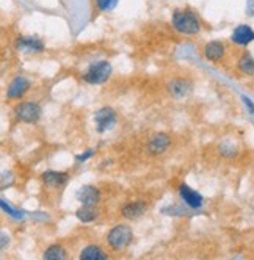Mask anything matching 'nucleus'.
I'll use <instances>...</instances> for the list:
<instances>
[{"label": "nucleus", "instance_id": "obj_21", "mask_svg": "<svg viewBox=\"0 0 254 260\" xmlns=\"http://www.w3.org/2000/svg\"><path fill=\"white\" fill-rule=\"evenodd\" d=\"M249 16H254V0H249L248 2V11H246Z\"/></svg>", "mask_w": 254, "mask_h": 260}, {"label": "nucleus", "instance_id": "obj_18", "mask_svg": "<svg viewBox=\"0 0 254 260\" xmlns=\"http://www.w3.org/2000/svg\"><path fill=\"white\" fill-rule=\"evenodd\" d=\"M43 258H47V260H63V258H68V252H66V249L61 245H50L44 251Z\"/></svg>", "mask_w": 254, "mask_h": 260}, {"label": "nucleus", "instance_id": "obj_6", "mask_svg": "<svg viewBox=\"0 0 254 260\" xmlns=\"http://www.w3.org/2000/svg\"><path fill=\"white\" fill-rule=\"evenodd\" d=\"M193 89V85L188 79H184V77H177V79H173L170 83H168V92L170 96L174 98V99H184V98H188L190 92Z\"/></svg>", "mask_w": 254, "mask_h": 260}, {"label": "nucleus", "instance_id": "obj_17", "mask_svg": "<svg viewBox=\"0 0 254 260\" xmlns=\"http://www.w3.org/2000/svg\"><path fill=\"white\" fill-rule=\"evenodd\" d=\"M16 47L21 49V50L40 52V50L44 49V44L40 40H36V38H21V40H17Z\"/></svg>", "mask_w": 254, "mask_h": 260}, {"label": "nucleus", "instance_id": "obj_14", "mask_svg": "<svg viewBox=\"0 0 254 260\" xmlns=\"http://www.w3.org/2000/svg\"><path fill=\"white\" fill-rule=\"evenodd\" d=\"M231 40L237 46H248L249 43L254 41V30L248 25H239L232 31Z\"/></svg>", "mask_w": 254, "mask_h": 260}, {"label": "nucleus", "instance_id": "obj_9", "mask_svg": "<svg viewBox=\"0 0 254 260\" xmlns=\"http://www.w3.org/2000/svg\"><path fill=\"white\" fill-rule=\"evenodd\" d=\"M171 144V138L168 134H155L149 143H148V151L151 155H162Z\"/></svg>", "mask_w": 254, "mask_h": 260}, {"label": "nucleus", "instance_id": "obj_1", "mask_svg": "<svg viewBox=\"0 0 254 260\" xmlns=\"http://www.w3.org/2000/svg\"><path fill=\"white\" fill-rule=\"evenodd\" d=\"M173 27L184 35H196L201 30L198 16L190 10H176L173 14Z\"/></svg>", "mask_w": 254, "mask_h": 260}, {"label": "nucleus", "instance_id": "obj_5", "mask_svg": "<svg viewBox=\"0 0 254 260\" xmlns=\"http://www.w3.org/2000/svg\"><path fill=\"white\" fill-rule=\"evenodd\" d=\"M94 122H96V128H98L99 134H104V132H107V130H110L116 124L115 110L110 107L99 108L94 115Z\"/></svg>", "mask_w": 254, "mask_h": 260}, {"label": "nucleus", "instance_id": "obj_19", "mask_svg": "<svg viewBox=\"0 0 254 260\" xmlns=\"http://www.w3.org/2000/svg\"><path fill=\"white\" fill-rule=\"evenodd\" d=\"M76 216L79 221L82 222H91L96 219L98 216V210H96V206H82L77 212H76Z\"/></svg>", "mask_w": 254, "mask_h": 260}, {"label": "nucleus", "instance_id": "obj_4", "mask_svg": "<svg viewBox=\"0 0 254 260\" xmlns=\"http://www.w3.org/2000/svg\"><path fill=\"white\" fill-rule=\"evenodd\" d=\"M17 121L25 124H35L41 118V107L36 102H22L14 108Z\"/></svg>", "mask_w": 254, "mask_h": 260}, {"label": "nucleus", "instance_id": "obj_11", "mask_svg": "<svg viewBox=\"0 0 254 260\" xmlns=\"http://www.w3.org/2000/svg\"><path fill=\"white\" fill-rule=\"evenodd\" d=\"M28 88H30V80H27L25 77H16L8 85L7 98L8 99H19L28 91Z\"/></svg>", "mask_w": 254, "mask_h": 260}, {"label": "nucleus", "instance_id": "obj_15", "mask_svg": "<svg viewBox=\"0 0 254 260\" xmlns=\"http://www.w3.org/2000/svg\"><path fill=\"white\" fill-rule=\"evenodd\" d=\"M79 257L82 260H99V258H108V252H105L99 245H88L80 251Z\"/></svg>", "mask_w": 254, "mask_h": 260}, {"label": "nucleus", "instance_id": "obj_8", "mask_svg": "<svg viewBox=\"0 0 254 260\" xmlns=\"http://www.w3.org/2000/svg\"><path fill=\"white\" fill-rule=\"evenodd\" d=\"M146 212H148V202L144 201H131L121 209V215L125 219H137Z\"/></svg>", "mask_w": 254, "mask_h": 260}, {"label": "nucleus", "instance_id": "obj_2", "mask_svg": "<svg viewBox=\"0 0 254 260\" xmlns=\"http://www.w3.org/2000/svg\"><path fill=\"white\" fill-rule=\"evenodd\" d=\"M107 245L110 246L113 251H124L125 248H129V245L134 240V232L127 224H118L112 228L105 235Z\"/></svg>", "mask_w": 254, "mask_h": 260}, {"label": "nucleus", "instance_id": "obj_13", "mask_svg": "<svg viewBox=\"0 0 254 260\" xmlns=\"http://www.w3.org/2000/svg\"><path fill=\"white\" fill-rule=\"evenodd\" d=\"M225 53H226V46L221 41H210L204 46V57H206V60H209L212 63L223 60Z\"/></svg>", "mask_w": 254, "mask_h": 260}, {"label": "nucleus", "instance_id": "obj_20", "mask_svg": "<svg viewBox=\"0 0 254 260\" xmlns=\"http://www.w3.org/2000/svg\"><path fill=\"white\" fill-rule=\"evenodd\" d=\"M118 4V0H96V5L101 11H112Z\"/></svg>", "mask_w": 254, "mask_h": 260}, {"label": "nucleus", "instance_id": "obj_12", "mask_svg": "<svg viewBox=\"0 0 254 260\" xmlns=\"http://www.w3.org/2000/svg\"><path fill=\"white\" fill-rule=\"evenodd\" d=\"M179 194H180V198H182V201L192 209H199L203 206V196L198 191H195L193 188H190L185 183H182L179 187Z\"/></svg>", "mask_w": 254, "mask_h": 260}, {"label": "nucleus", "instance_id": "obj_3", "mask_svg": "<svg viewBox=\"0 0 254 260\" xmlns=\"http://www.w3.org/2000/svg\"><path fill=\"white\" fill-rule=\"evenodd\" d=\"M110 76H112L110 63L108 61H98V63H93L86 69V72L83 74V80L86 83H91V85H101V83L107 82Z\"/></svg>", "mask_w": 254, "mask_h": 260}, {"label": "nucleus", "instance_id": "obj_10", "mask_svg": "<svg viewBox=\"0 0 254 260\" xmlns=\"http://www.w3.org/2000/svg\"><path fill=\"white\" fill-rule=\"evenodd\" d=\"M43 183L50 190H57L63 185H66V182L69 180V176L66 173H60V171H46L41 176Z\"/></svg>", "mask_w": 254, "mask_h": 260}, {"label": "nucleus", "instance_id": "obj_7", "mask_svg": "<svg viewBox=\"0 0 254 260\" xmlns=\"http://www.w3.org/2000/svg\"><path fill=\"white\" fill-rule=\"evenodd\" d=\"M76 198L82 206H98L101 201V191L93 185H83L77 190Z\"/></svg>", "mask_w": 254, "mask_h": 260}, {"label": "nucleus", "instance_id": "obj_16", "mask_svg": "<svg viewBox=\"0 0 254 260\" xmlns=\"http://www.w3.org/2000/svg\"><path fill=\"white\" fill-rule=\"evenodd\" d=\"M237 68L245 76H254V58L249 52H243L240 55L237 61Z\"/></svg>", "mask_w": 254, "mask_h": 260}]
</instances>
